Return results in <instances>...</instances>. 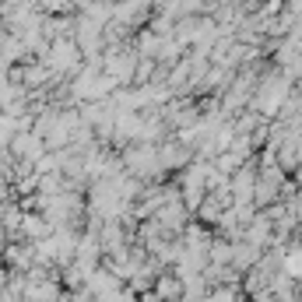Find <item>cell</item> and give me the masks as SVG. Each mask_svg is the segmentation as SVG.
<instances>
[{
  "mask_svg": "<svg viewBox=\"0 0 302 302\" xmlns=\"http://www.w3.org/2000/svg\"><path fill=\"white\" fill-rule=\"evenodd\" d=\"M158 288H162V295H165V299H172V295H176V281H162Z\"/></svg>",
  "mask_w": 302,
  "mask_h": 302,
  "instance_id": "6da1fadb",
  "label": "cell"
}]
</instances>
